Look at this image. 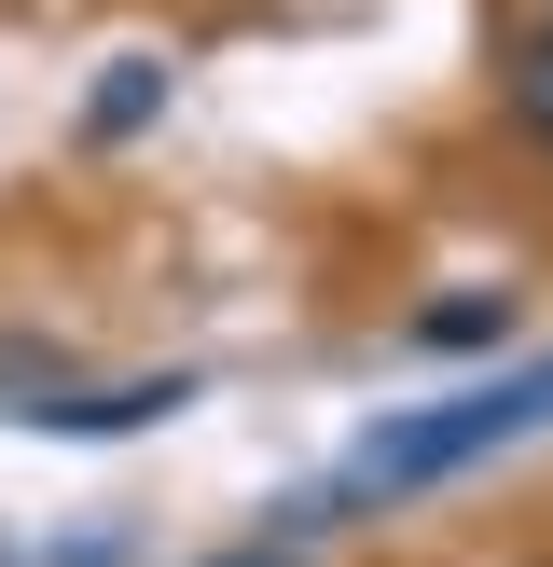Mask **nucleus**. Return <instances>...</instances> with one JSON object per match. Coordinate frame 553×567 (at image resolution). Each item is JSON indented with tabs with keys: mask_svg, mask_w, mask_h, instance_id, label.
<instances>
[{
	"mask_svg": "<svg viewBox=\"0 0 553 567\" xmlns=\"http://www.w3.org/2000/svg\"><path fill=\"white\" fill-rule=\"evenodd\" d=\"M525 430H553V360H525V374H484V388H457V402H429V415H387V430L359 443V457L332 471L319 498H291V526H276V540H304V526L359 513V498H415V485H457L470 457H498V443H525Z\"/></svg>",
	"mask_w": 553,
	"mask_h": 567,
	"instance_id": "obj_1",
	"label": "nucleus"
},
{
	"mask_svg": "<svg viewBox=\"0 0 553 567\" xmlns=\"http://www.w3.org/2000/svg\"><path fill=\"white\" fill-rule=\"evenodd\" d=\"M194 402V374H125V388H70V402H0L14 430H55V443H111V430H153V415H180Z\"/></svg>",
	"mask_w": 553,
	"mask_h": 567,
	"instance_id": "obj_2",
	"label": "nucleus"
},
{
	"mask_svg": "<svg viewBox=\"0 0 553 567\" xmlns=\"http://www.w3.org/2000/svg\"><path fill=\"white\" fill-rule=\"evenodd\" d=\"M166 83H180V70H166V55H111V83H97V97H83V138H138V125H153V111H166Z\"/></svg>",
	"mask_w": 553,
	"mask_h": 567,
	"instance_id": "obj_3",
	"label": "nucleus"
},
{
	"mask_svg": "<svg viewBox=\"0 0 553 567\" xmlns=\"http://www.w3.org/2000/svg\"><path fill=\"white\" fill-rule=\"evenodd\" d=\"M415 347H512V291H442V305H415Z\"/></svg>",
	"mask_w": 553,
	"mask_h": 567,
	"instance_id": "obj_4",
	"label": "nucleus"
},
{
	"mask_svg": "<svg viewBox=\"0 0 553 567\" xmlns=\"http://www.w3.org/2000/svg\"><path fill=\"white\" fill-rule=\"evenodd\" d=\"M512 111L553 138V42H525V55H512Z\"/></svg>",
	"mask_w": 553,
	"mask_h": 567,
	"instance_id": "obj_5",
	"label": "nucleus"
},
{
	"mask_svg": "<svg viewBox=\"0 0 553 567\" xmlns=\"http://www.w3.org/2000/svg\"><path fill=\"white\" fill-rule=\"evenodd\" d=\"M208 567H304V540H236V554H208Z\"/></svg>",
	"mask_w": 553,
	"mask_h": 567,
	"instance_id": "obj_6",
	"label": "nucleus"
}]
</instances>
